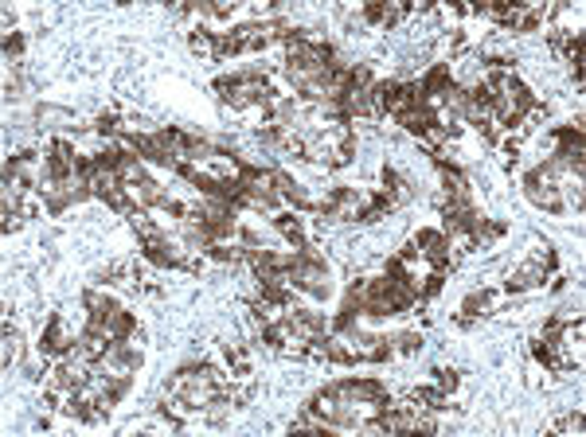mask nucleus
I'll return each mask as SVG.
<instances>
[{"label": "nucleus", "instance_id": "f257e3e1", "mask_svg": "<svg viewBox=\"0 0 586 437\" xmlns=\"http://www.w3.org/2000/svg\"><path fill=\"white\" fill-rule=\"evenodd\" d=\"M493 301H497V293H493V289H473V293L461 301L454 324H457V328H469L477 317H485V308H493Z\"/></svg>", "mask_w": 586, "mask_h": 437}, {"label": "nucleus", "instance_id": "f03ea898", "mask_svg": "<svg viewBox=\"0 0 586 437\" xmlns=\"http://www.w3.org/2000/svg\"><path fill=\"white\" fill-rule=\"evenodd\" d=\"M20 359H24V336L12 324H4V367L20 363Z\"/></svg>", "mask_w": 586, "mask_h": 437}, {"label": "nucleus", "instance_id": "7ed1b4c3", "mask_svg": "<svg viewBox=\"0 0 586 437\" xmlns=\"http://www.w3.org/2000/svg\"><path fill=\"white\" fill-rule=\"evenodd\" d=\"M391 344H395V356H415V351H422V336H418V332H399V336H391Z\"/></svg>", "mask_w": 586, "mask_h": 437}, {"label": "nucleus", "instance_id": "20e7f679", "mask_svg": "<svg viewBox=\"0 0 586 437\" xmlns=\"http://www.w3.org/2000/svg\"><path fill=\"white\" fill-rule=\"evenodd\" d=\"M4 55H8V59H20L24 55V35L20 31H8V35H4Z\"/></svg>", "mask_w": 586, "mask_h": 437}, {"label": "nucleus", "instance_id": "39448f33", "mask_svg": "<svg viewBox=\"0 0 586 437\" xmlns=\"http://www.w3.org/2000/svg\"><path fill=\"white\" fill-rule=\"evenodd\" d=\"M555 429H566V434H578V429H583V414H566V418L559 422Z\"/></svg>", "mask_w": 586, "mask_h": 437}]
</instances>
